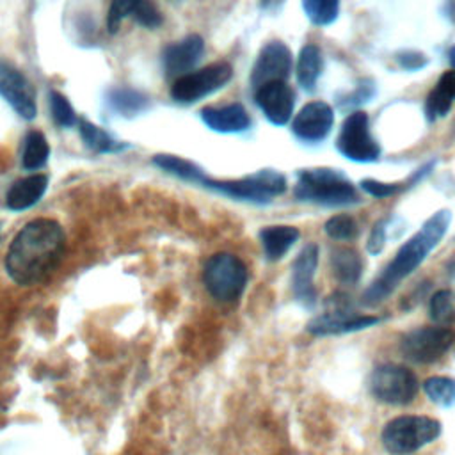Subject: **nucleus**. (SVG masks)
Listing matches in <instances>:
<instances>
[{
    "instance_id": "f257e3e1",
    "label": "nucleus",
    "mask_w": 455,
    "mask_h": 455,
    "mask_svg": "<svg viewBox=\"0 0 455 455\" xmlns=\"http://www.w3.org/2000/svg\"><path fill=\"white\" fill-rule=\"evenodd\" d=\"M64 254V231L52 219H36L25 224L12 238L5 270L18 284L28 286L43 281Z\"/></svg>"
},
{
    "instance_id": "f03ea898",
    "label": "nucleus",
    "mask_w": 455,
    "mask_h": 455,
    "mask_svg": "<svg viewBox=\"0 0 455 455\" xmlns=\"http://www.w3.org/2000/svg\"><path fill=\"white\" fill-rule=\"evenodd\" d=\"M450 220H451L450 210L435 212L421 226V229L400 247V251L395 254V258L389 261V265L364 290L363 302L377 304L382 299H386L396 288V284L403 277H407L412 270H416V267L421 265L423 259L432 252V249L441 242V238L448 231Z\"/></svg>"
},
{
    "instance_id": "7ed1b4c3",
    "label": "nucleus",
    "mask_w": 455,
    "mask_h": 455,
    "mask_svg": "<svg viewBox=\"0 0 455 455\" xmlns=\"http://www.w3.org/2000/svg\"><path fill=\"white\" fill-rule=\"evenodd\" d=\"M295 197L327 206H345L359 201L350 180L343 172L327 167L302 169L295 185Z\"/></svg>"
},
{
    "instance_id": "20e7f679",
    "label": "nucleus",
    "mask_w": 455,
    "mask_h": 455,
    "mask_svg": "<svg viewBox=\"0 0 455 455\" xmlns=\"http://www.w3.org/2000/svg\"><path fill=\"white\" fill-rule=\"evenodd\" d=\"M441 423L427 416H398L386 423L380 439L384 448L393 455L412 453L437 439Z\"/></svg>"
},
{
    "instance_id": "39448f33",
    "label": "nucleus",
    "mask_w": 455,
    "mask_h": 455,
    "mask_svg": "<svg viewBox=\"0 0 455 455\" xmlns=\"http://www.w3.org/2000/svg\"><path fill=\"white\" fill-rule=\"evenodd\" d=\"M203 283L217 300L233 302L245 290L247 268L235 254L217 252L204 263Z\"/></svg>"
},
{
    "instance_id": "423d86ee",
    "label": "nucleus",
    "mask_w": 455,
    "mask_h": 455,
    "mask_svg": "<svg viewBox=\"0 0 455 455\" xmlns=\"http://www.w3.org/2000/svg\"><path fill=\"white\" fill-rule=\"evenodd\" d=\"M204 187L219 190L233 199L251 201V203H268L272 197L279 196L286 188V180L281 172L274 169H261L240 180H206L203 181Z\"/></svg>"
},
{
    "instance_id": "0eeeda50",
    "label": "nucleus",
    "mask_w": 455,
    "mask_h": 455,
    "mask_svg": "<svg viewBox=\"0 0 455 455\" xmlns=\"http://www.w3.org/2000/svg\"><path fill=\"white\" fill-rule=\"evenodd\" d=\"M231 75L233 69L228 62H213L176 78L171 87V96L178 103H196L224 87L231 80Z\"/></svg>"
},
{
    "instance_id": "6e6552de",
    "label": "nucleus",
    "mask_w": 455,
    "mask_h": 455,
    "mask_svg": "<svg viewBox=\"0 0 455 455\" xmlns=\"http://www.w3.org/2000/svg\"><path fill=\"white\" fill-rule=\"evenodd\" d=\"M336 149L352 162H375L380 156V146L370 132V121L364 112H352L343 121Z\"/></svg>"
},
{
    "instance_id": "1a4fd4ad",
    "label": "nucleus",
    "mask_w": 455,
    "mask_h": 455,
    "mask_svg": "<svg viewBox=\"0 0 455 455\" xmlns=\"http://www.w3.org/2000/svg\"><path fill=\"white\" fill-rule=\"evenodd\" d=\"M371 395L384 403L403 405L414 400L418 391L416 375L398 364H382L373 370L370 377Z\"/></svg>"
},
{
    "instance_id": "9d476101",
    "label": "nucleus",
    "mask_w": 455,
    "mask_h": 455,
    "mask_svg": "<svg viewBox=\"0 0 455 455\" xmlns=\"http://www.w3.org/2000/svg\"><path fill=\"white\" fill-rule=\"evenodd\" d=\"M455 334L446 327H419L402 338L400 348L405 357L416 363H434L453 345Z\"/></svg>"
},
{
    "instance_id": "9b49d317",
    "label": "nucleus",
    "mask_w": 455,
    "mask_h": 455,
    "mask_svg": "<svg viewBox=\"0 0 455 455\" xmlns=\"http://www.w3.org/2000/svg\"><path fill=\"white\" fill-rule=\"evenodd\" d=\"M0 96L14 108V112L30 121L37 114L36 92L27 76L11 62L0 59Z\"/></svg>"
},
{
    "instance_id": "f8f14e48",
    "label": "nucleus",
    "mask_w": 455,
    "mask_h": 455,
    "mask_svg": "<svg viewBox=\"0 0 455 455\" xmlns=\"http://www.w3.org/2000/svg\"><path fill=\"white\" fill-rule=\"evenodd\" d=\"M291 71V52L281 41L267 43L252 68L251 84L254 89L261 87L263 84L284 80Z\"/></svg>"
},
{
    "instance_id": "ddd939ff",
    "label": "nucleus",
    "mask_w": 455,
    "mask_h": 455,
    "mask_svg": "<svg viewBox=\"0 0 455 455\" xmlns=\"http://www.w3.org/2000/svg\"><path fill=\"white\" fill-rule=\"evenodd\" d=\"M254 98L258 107L272 124L283 126L290 121L293 114L295 94L284 80L263 84L261 87L256 89Z\"/></svg>"
},
{
    "instance_id": "4468645a",
    "label": "nucleus",
    "mask_w": 455,
    "mask_h": 455,
    "mask_svg": "<svg viewBox=\"0 0 455 455\" xmlns=\"http://www.w3.org/2000/svg\"><path fill=\"white\" fill-rule=\"evenodd\" d=\"M332 123L334 112L331 105L325 101H309L295 116L291 130L304 142H320L329 135Z\"/></svg>"
},
{
    "instance_id": "2eb2a0df",
    "label": "nucleus",
    "mask_w": 455,
    "mask_h": 455,
    "mask_svg": "<svg viewBox=\"0 0 455 455\" xmlns=\"http://www.w3.org/2000/svg\"><path fill=\"white\" fill-rule=\"evenodd\" d=\"M203 52L204 43L197 34H190L181 41L169 44L162 55L165 75L171 78H180L190 73V69L201 60Z\"/></svg>"
},
{
    "instance_id": "dca6fc26",
    "label": "nucleus",
    "mask_w": 455,
    "mask_h": 455,
    "mask_svg": "<svg viewBox=\"0 0 455 455\" xmlns=\"http://www.w3.org/2000/svg\"><path fill=\"white\" fill-rule=\"evenodd\" d=\"M316 263H318V247L315 243H309L299 252L291 267V290L295 299L304 306H313L316 299L315 286H313Z\"/></svg>"
},
{
    "instance_id": "f3484780",
    "label": "nucleus",
    "mask_w": 455,
    "mask_h": 455,
    "mask_svg": "<svg viewBox=\"0 0 455 455\" xmlns=\"http://www.w3.org/2000/svg\"><path fill=\"white\" fill-rule=\"evenodd\" d=\"M203 123L219 133H238L251 126V117L240 103L222 107H204L201 110Z\"/></svg>"
},
{
    "instance_id": "a211bd4d",
    "label": "nucleus",
    "mask_w": 455,
    "mask_h": 455,
    "mask_svg": "<svg viewBox=\"0 0 455 455\" xmlns=\"http://www.w3.org/2000/svg\"><path fill=\"white\" fill-rule=\"evenodd\" d=\"M377 316H352L345 311H332L320 315L313 318L307 323V331L316 334V336H325V334H343V332H352V331H361L366 329L373 323H377Z\"/></svg>"
},
{
    "instance_id": "6ab92c4d",
    "label": "nucleus",
    "mask_w": 455,
    "mask_h": 455,
    "mask_svg": "<svg viewBox=\"0 0 455 455\" xmlns=\"http://www.w3.org/2000/svg\"><path fill=\"white\" fill-rule=\"evenodd\" d=\"M46 187H48V178L44 174H32L23 180H18L9 188L5 204L14 212L27 210L43 197V194L46 192Z\"/></svg>"
},
{
    "instance_id": "aec40b11",
    "label": "nucleus",
    "mask_w": 455,
    "mask_h": 455,
    "mask_svg": "<svg viewBox=\"0 0 455 455\" xmlns=\"http://www.w3.org/2000/svg\"><path fill=\"white\" fill-rule=\"evenodd\" d=\"M299 229L293 226H267L259 231V240L265 256L272 261L283 258L288 249L297 242Z\"/></svg>"
},
{
    "instance_id": "412c9836",
    "label": "nucleus",
    "mask_w": 455,
    "mask_h": 455,
    "mask_svg": "<svg viewBox=\"0 0 455 455\" xmlns=\"http://www.w3.org/2000/svg\"><path fill=\"white\" fill-rule=\"evenodd\" d=\"M323 69V57L318 46L306 44L297 60V80L304 91H313Z\"/></svg>"
},
{
    "instance_id": "4be33fe9",
    "label": "nucleus",
    "mask_w": 455,
    "mask_h": 455,
    "mask_svg": "<svg viewBox=\"0 0 455 455\" xmlns=\"http://www.w3.org/2000/svg\"><path fill=\"white\" fill-rule=\"evenodd\" d=\"M331 267L334 277L345 284L355 283L363 274V261L359 254L348 247H336L332 251Z\"/></svg>"
},
{
    "instance_id": "5701e85b",
    "label": "nucleus",
    "mask_w": 455,
    "mask_h": 455,
    "mask_svg": "<svg viewBox=\"0 0 455 455\" xmlns=\"http://www.w3.org/2000/svg\"><path fill=\"white\" fill-rule=\"evenodd\" d=\"M153 164L176 176V178H181V180H187V181H192V183H201L206 180L203 169L199 165H196L194 162L187 160V158H181V156H176V155H156L153 158Z\"/></svg>"
},
{
    "instance_id": "b1692460",
    "label": "nucleus",
    "mask_w": 455,
    "mask_h": 455,
    "mask_svg": "<svg viewBox=\"0 0 455 455\" xmlns=\"http://www.w3.org/2000/svg\"><path fill=\"white\" fill-rule=\"evenodd\" d=\"M108 103L116 112L130 117V116H137V114L144 112L149 105V98L146 94H142L140 91H133L128 87H123V89L117 87L108 92Z\"/></svg>"
},
{
    "instance_id": "393cba45",
    "label": "nucleus",
    "mask_w": 455,
    "mask_h": 455,
    "mask_svg": "<svg viewBox=\"0 0 455 455\" xmlns=\"http://www.w3.org/2000/svg\"><path fill=\"white\" fill-rule=\"evenodd\" d=\"M50 155L48 142L44 135L37 130H30L23 139V151H21V164L28 171L41 169Z\"/></svg>"
},
{
    "instance_id": "a878e982",
    "label": "nucleus",
    "mask_w": 455,
    "mask_h": 455,
    "mask_svg": "<svg viewBox=\"0 0 455 455\" xmlns=\"http://www.w3.org/2000/svg\"><path fill=\"white\" fill-rule=\"evenodd\" d=\"M78 130L85 146L96 153H114L123 149V146L117 140H114L105 130L85 119L78 121Z\"/></svg>"
},
{
    "instance_id": "bb28decb",
    "label": "nucleus",
    "mask_w": 455,
    "mask_h": 455,
    "mask_svg": "<svg viewBox=\"0 0 455 455\" xmlns=\"http://www.w3.org/2000/svg\"><path fill=\"white\" fill-rule=\"evenodd\" d=\"M307 20L315 25H331L339 12V0H302Z\"/></svg>"
},
{
    "instance_id": "cd10ccee",
    "label": "nucleus",
    "mask_w": 455,
    "mask_h": 455,
    "mask_svg": "<svg viewBox=\"0 0 455 455\" xmlns=\"http://www.w3.org/2000/svg\"><path fill=\"white\" fill-rule=\"evenodd\" d=\"M427 396L441 405V407H450L455 403V379L450 377H430L423 384Z\"/></svg>"
},
{
    "instance_id": "c85d7f7f",
    "label": "nucleus",
    "mask_w": 455,
    "mask_h": 455,
    "mask_svg": "<svg viewBox=\"0 0 455 455\" xmlns=\"http://www.w3.org/2000/svg\"><path fill=\"white\" fill-rule=\"evenodd\" d=\"M48 98H50V112H52L55 124H59L60 128H69V126L78 124L76 114L64 94L52 91Z\"/></svg>"
},
{
    "instance_id": "c756f323",
    "label": "nucleus",
    "mask_w": 455,
    "mask_h": 455,
    "mask_svg": "<svg viewBox=\"0 0 455 455\" xmlns=\"http://www.w3.org/2000/svg\"><path fill=\"white\" fill-rule=\"evenodd\" d=\"M325 233L334 240H350L357 235V222L350 215H334L325 222Z\"/></svg>"
},
{
    "instance_id": "7c9ffc66",
    "label": "nucleus",
    "mask_w": 455,
    "mask_h": 455,
    "mask_svg": "<svg viewBox=\"0 0 455 455\" xmlns=\"http://www.w3.org/2000/svg\"><path fill=\"white\" fill-rule=\"evenodd\" d=\"M453 293L450 290H441V291H435L432 297H430V316L435 320V322H450L453 318Z\"/></svg>"
},
{
    "instance_id": "2f4dec72",
    "label": "nucleus",
    "mask_w": 455,
    "mask_h": 455,
    "mask_svg": "<svg viewBox=\"0 0 455 455\" xmlns=\"http://www.w3.org/2000/svg\"><path fill=\"white\" fill-rule=\"evenodd\" d=\"M142 0H110V9H108V30L116 32L121 21L128 16H133L137 7L140 5Z\"/></svg>"
},
{
    "instance_id": "473e14b6",
    "label": "nucleus",
    "mask_w": 455,
    "mask_h": 455,
    "mask_svg": "<svg viewBox=\"0 0 455 455\" xmlns=\"http://www.w3.org/2000/svg\"><path fill=\"white\" fill-rule=\"evenodd\" d=\"M451 98L443 94L437 87L430 91V94L425 100V116L428 121H435L439 117H444L451 107Z\"/></svg>"
},
{
    "instance_id": "72a5a7b5",
    "label": "nucleus",
    "mask_w": 455,
    "mask_h": 455,
    "mask_svg": "<svg viewBox=\"0 0 455 455\" xmlns=\"http://www.w3.org/2000/svg\"><path fill=\"white\" fill-rule=\"evenodd\" d=\"M359 185L364 192H368L373 197H389V196H393V194H396V192H400L407 187L403 183H384V181H379V180H373V178H366Z\"/></svg>"
},
{
    "instance_id": "f704fd0d",
    "label": "nucleus",
    "mask_w": 455,
    "mask_h": 455,
    "mask_svg": "<svg viewBox=\"0 0 455 455\" xmlns=\"http://www.w3.org/2000/svg\"><path fill=\"white\" fill-rule=\"evenodd\" d=\"M133 18L137 20L139 25L148 27V28H156L162 23L160 11L153 4V0H142L140 5L137 7V11L133 12Z\"/></svg>"
},
{
    "instance_id": "c9c22d12",
    "label": "nucleus",
    "mask_w": 455,
    "mask_h": 455,
    "mask_svg": "<svg viewBox=\"0 0 455 455\" xmlns=\"http://www.w3.org/2000/svg\"><path fill=\"white\" fill-rule=\"evenodd\" d=\"M384 243H386V224H384V220H379V222L373 226L371 233H370L368 245H366V247H368V252L373 254V256L380 254V251L384 249Z\"/></svg>"
},
{
    "instance_id": "e433bc0d",
    "label": "nucleus",
    "mask_w": 455,
    "mask_h": 455,
    "mask_svg": "<svg viewBox=\"0 0 455 455\" xmlns=\"http://www.w3.org/2000/svg\"><path fill=\"white\" fill-rule=\"evenodd\" d=\"M398 62L402 68L409 69V71H414V69H421L425 64H427V57L421 53V52H416V50H405V52H400L398 53Z\"/></svg>"
},
{
    "instance_id": "4c0bfd02",
    "label": "nucleus",
    "mask_w": 455,
    "mask_h": 455,
    "mask_svg": "<svg viewBox=\"0 0 455 455\" xmlns=\"http://www.w3.org/2000/svg\"><path fill=\"white\" fill-rule=\"evenodd\" d=\"M435 87H437L443 94H446L448 98L455 100V68L450 69V71H446V73H443V75L439 76Z\"/></svg>"
},
{
    "instance_id": "58836bf2",
    "label": "nucleus",
    "mask_w": 455,
    "mask_h": 455,
    "mask_svg": "<svg viewBox=\"0 0 455 455\" xmlns=\"http://www.w3.org/2000/svg\"><path fill=\"white\" fill-rule=\"evenodd\" d=\"M283 2L284 0H261V7L265 11H275V9H279L283 5Z\"/></svg>"
},
{
    "instance_id": "ea45409f",
    "label": "nucleus",
    "mask_w": 455,
    "mask_h": 455,
    "mask_svg": "<svg viewBox=\"0 0 455 455\" xmlns=\"http://www.w3.org/2000/svg\"><path fill=\"white\" fill-rule=\"evenodd\" d=\"M448 59H450L451 66L455 68V46H451V48H450V52H448Z\"/></svg>"
}]
</instances>
